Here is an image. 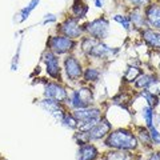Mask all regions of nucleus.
<instances>
[{
	"label": "nucleus",
	"mask_w": 160,
	"mask_h": 160,
	"mask_svg": "<svg viewBox=\"0 0 160 160\" xmlns=\"http://www.w3.org/2000/svg\"><path fill=\"white\" fill-rule=\"evenodd\" d=\"M106 144L108 147H112L116 149H132L136 147L138 142H136V138L131 132L118 129V131H115L109 135Z\"/></svg>",
	"instance_id": "obj_1"
},
{
	"label": "nucleus",
	"mask_w": 160,
	"mask_h": 160,
	"mask_svg": "<svg viewBox=\"0 0 160 160\" xmlns=\"http://www.w3.org/2000/svg\"><path fill=\"white\" fill-rule=\"evenodd\" d=\"M49 48L52 49L55 53H66L69 49H72V47L75 46V43L72 42L69 38H64V36H55L49 39Z\"/></svg>",
	"instance_id": "obj_2"
},
{
	"label": "nucleus",
	"mask_w": 160,
	"mask_h": 160,
	"mask_svg": "<svg viewBox=\"0 0 160 160\" xmlns=\"http://www.w3.org/2000/svg\"><path fill=\"white\" fill-rule=\"evenodd\" d=\"M86 29L95 39H103L108 33V22L106 19H96L92 23L87 24Z\"/></svg>",
	"instance_id": "obj_3"
},
{
	"label": "nucleus",
	"mask_w": 160,
	"mask_h": 160,
	"mask_svg": "<svg viewBox=\"0 0 160 160\" xmlns=\"http://www.w3.org/2000/svg\"><path fill=\"white\" fill-rule=\"evenodd\" d=\"M92 99V93L87 88H82L79 91H75L71 96V104L75 108H87L89 102Z\"/></svg>",
	"instance_id": "obj_4"
},
{
	"label": "nucleus",
	"mask_w": 160,
	"mask_h": 160,
	"mask_svg": "<svg viewBox=\"0 0 160 160\" xmlns=\"http://www.w3.org/2000/svg\"><path fill=\"white\" fill-rule=\"evenodd\" d=\"M109 129H111V126H109V123L107 122V120H100V122L96 123V126L92 127L88 132H86L87 139H89V140L91 139L92 140L93 139H100V138L106 136Z\"/></svg>",
	"instance_id": "obj_5"
},
{
	"label": "nucleus",
	"mask_w": 160,
	"mask_h": 160,
	"mask_svg": "<svg viewBox=\"0 0 160 160\" xmlns=\"http://www.w3.org/2000/svg\"><path fill=\"white\" fill-rule=\"evenodd\" d=\"M46 96L47 99H51L53 102L60 103V102H64L67 99V92L64 91L63 87H60L59 84H48L46 87Z\"/></svg>",
	"instance_id": "obj_6"
},
{
	"label": "nucleus",
	"mask_w": 160,
	"mask_h": 160,
	"mask_svg": "<svg viewBox=\"0 0 160 160\" xmlns=\"http://www.w3.org/2000/svg\"><path fill=\"white\" fill-rule=\"evenodd\" d=\"M44 60L47 64V72L49 76H52L55 79H58L60 76V71H59V62L56 56L52 52H47L44 53Z\"/></svg>",
	"instance_id": "obj_7"
},
{
	"label": "nucleus",
	"mask_w": 160,
	"mask_h": 160,
	"mask_svg": "<svg viewBox=\"0 0 160 160\" xmlns=\"http://www.w3.org/2000/svg\"><path fill=\"white\" fill-rule=\"evenodd\" d=\"M64 66H66L68 78H71L72 80H78L80 78V75H82V67H80L79 62L75 58H67Z\"/></svg>",
	"instance_id": "obj_8"
},
{
	"label": "nucleus",
	"mask_w": 160,
	"mask_h": 160,
	"mask_svg": "<svg viewBox=\"0 0 160 160\" xmlns=\"http://www.w3.org/2000/svg\"><path fill=\"white\" fill-rule=\"evenodd\" d=\"M60 31L66 35L67 38H78V36H80V33H82V28L79 27V24L75 19H68L62 26Z\"/></svg>",
	"instance_id": "obj_9"
},
{
	"label": "nucleus",
	"mask_w": 160,
	"mask_h": 160,
	"mask_svg": "<svg viewBox=\"0 0 160 160\" xmlns=\"http://www.w3.org/2000/svg\"><path fill=\"white\" fill-rule=\"evenodd\" d=\"M146 18L151 27L160 28V6H158V4L149 6L146 11Z\"/></svg>",
	"instance_id": "obj_10"
},
{
	"label": "nucleus",
	"mask_w": 160,
	"mask_h": 160,
	"mask_svg": "<svg viewBox=\"0 0 160 160\" xmlns=\"http://www.w3.org/2000/svg\"><path fill=\"white\" fill-rule=\"evenodd\" d=\"M43 107L46 108L51 115H53L56 119L63 120V118H64L63 111L60 109L59 104L56 102H53V100H51V99H46V100H43Z\"/></svg>",
	"instance_id": "obj_11"
},
{
	"label": "nucleus",
	"mask_w": 160,
	"mask_h": 160,
	"mask_svg": "<svg viewBox=\"0 0 160 160\" xmlns=\"http://www.w3.org/2000/svg\"><path fill=\"white\" fill-rule=\"evenodd\" d=\"M98 151L91 144H83L79 151V160H93L96 158Z\"/></svg>",
	"instance_id": "obj_12"
},
{
	"label": "nucleus",
	"mask_w": 160,
	"mask_h": 160,
	"mask_svg": "<svg viewBox=\"0 0 160 160\" xmlns=\"http://www.w3.org/2000/svg\"><path fill=\"white\" fill-rule=\"evenodd\" d=\"M143 38L146 39V42L148 44H151L155 48H160V32H155L151 29H147V31L143 32Z\"/></svg>",
	"instance_id": "obj_13"
},
{
	"label": "nucleus",
	"mask_w": 160,
	"mask_h": 160,
	"mask_svg": "<svg viewBox=\"0 0 160 160\" xmlns=\"http://www.w3.org/2000/svg\"><path fill=\"white\" fill-rule=\"evenodd\" d=\"M111 52H112V49L109 47L104 46V44H96L89 53H91L92 56H96V58H103V56H106V55L111 53Z\"/></svg>",
	"instance_id": "obj_14"
},
{
	"label": "nucleus",
	"mask_w": 160,
	"mask_h": 160,
	"mask_svg": "<svg viewBox=\"0 0 160 160\" xmlns=\"http://www.w3.org/2000/svg\"><path fill=\"white\" fill-rule=\"evenodd\" d=\"M39 2H40V0H32V2L29 3L26 8H23V9H22V12H20V16H22V18H20V22H23V20H26V19L28 18V15L31 13V11H32L35 7L38 6Z\"/></svg>",
	"instance_id": "obj_15"
},
{
	"label": "nucleus",
	"mask_w": 160,
	"mask_h": 160,
	"mask_svg": "<svg viewBox=\"0 0 160 160\" xmlns=\"http://www.w3.org/2000/svg\"><path fill=\"white\" fill-rule=\"evenodd\" d=\"M107 160H131V156L128 153L123 152V149H120L119 152H111L107 155Z\"/></svg>",
	"instance_id": "obj_16"
},
{
	"label": "nucleus",
	"mask_w": 160,
	"mask_h": 160,
	"mask_svg": "<svg viewBox=\"0 0 160 160\" xmlns=\"http://www.w3.org/2000/svg\"><path fill=\"white\" fill-rule=\"evenodd\" d=\"M87 9H88L87 6H84V4H82V3L79 4V0H76V2H75L73 12H75V15H76L78 18H84V16H86Z\"/></svg>",
	"instance_id": "obj_17"
},
{
	"label": "nucleus",
	"mask_w": 160,
	"mask_h": 160,
	"mask_svg": "<svg viewBox=\"0 0 160 160\" xmlns=\"http://www.w3.org/2000/svg\"><path fill=\"white\" fill-rule=\"evenodd\" d=\"M155 80L153 76H149V75H144V76H140L138 79V82H136V86L138 87H144V88H148V86L151 84L152 82Z\"/></svg>",
	"instance_id": "obj_18"
},
{
	"label": "nucleus",
	"mask_w": 160,
	"mask_h": 160,
	"mask_svg": "<svg viewBox=\"0 0 160 160\" xmlns=\"http://www.w3.org/2000/svg\"><path fill=\"white\" fill-rule=\"evenodd\" d=\"M62 122L66 124L67 127H69V128H76L78 127V120L75 119V116H69V115H66V116L63 118Z\"/></svg>",
	"instance_id": "obj_19"
},
{
	"label": "nucleus",
	"mask_w": 160,
	"mask_h": 160,
	"mask_svg": "<svg viewBox=\"0 0 160 160\" xmlns=\"http://www.w3.org/2000/svg\"><path fill=\"white\" fill-rule=\"evenodd\" d=\"M143 116L146 119V123L148 127H152V108L151 107H146L143 109Z\"/></svg>",
	"instance_id": "obj_20"
},
{
	"label": "nucleus",
	"mask_w": 160,
	"mask_h": 160,
	"mask_svg": "<svg viewBox=\"0 0 160 160\" xmlns=\"http://www.w3.org/2000/svg\"><path fill=\"white\" fill-rule=\"evenodd\" d=\"M139 73H140V71H139L138 68H132V67H131V68H128V71H127L126 75H124V78H126L127 82H132V80L136 78Z\"/></svg>",
	"instance_id": "obj_21"
},
{
	"label": "nucleus",
	"mask_w": 160,
	"mask_h": 160,
	"mask_svg": "<svg viewBox=\"0 0 160 160\" xmlns=\"http://www.w3.org/2000/svg\"><path fill=\"white\" fill-rule=\"evenodd\" d=\"M84 78H86V80H98L99 78V72L96 71V69H93V68H89L86 71V73H84Z\"/></svg>",
	"instance_id": "obj_22"
},
{
	"label": "nucleus",
	"mask_w": 160,
	"mask_h": 160,
	"mask_svg": "<svg viewBox=\"0 0 160 160\" xmlns=\"http://www.w3.org/2000/svg\"><path fill=\"white\" fill-rule=\"evenodd\" d=\"M131 20L135 24H138V26H143V24H144V16H142V13H140L139 11H135L132 13Z\"/></svg>",
	"instance_id": "obj_23"
},
{
	"label": "nucleus",
	"mask_w": 160,
	"mask_h": 160,
	"mask_svg": "<svg viewBox=\"0 0 160 160\" xmlns=\"http://www.w3.org/2000/svg\"><path fill=\"white\" fill-rule=\"evenodd\" d=\"M96 46V43H95V40L93 39H86L83 42V49L86 52H91L92 51V48Z\"/></svg>",
	"instance_id": "obj_24"
},
{
	"label": "nucleus",
	"mask_w": 160,
	"mask_h": 160,
	"mask_svg": "<svg viewBox=\"0 0 160 160\" xmlns=\"http://www.w3.org/2000/svg\"><path fill=\"white\" fill-rule=\"evenodd\" d=\"M148 91L151 93H153V95L155 93H160V82H159V80L155 79L153 82L149 84V86H148Z\"/></svg>",
	"instance_id": "obj_25"
},
{
	"label": "nucleus",
	"mask_w": 160,
	"mask_h": 160,
	"mask_svg": "<svg viewBox=\"0 0 160 160\" xmlns=\"http://www.w3.org/2000/svg\"><path fill=\"white\" fill-rule=\"evenodd\" d=\"M113 19L116 20V22H119L120 24H123L124 28H126V29H128V28H129V20H128L126 16H122V15H116V16H115Z\"/></svg>",
	"instance_id": "obj_26"
},
{
	"label": "nucleus",
	"mask_w": 160,
	"mask_h": 160,
	"mask_svg": "<svg viewBox=\"0 0 160 160\" xmlns=\"http://www.w3.org/2000/svg\"><path fill=\"white\" fill-rule=\"evenodd\" d=\"M149 128H151V133H149L151 140H152V142H155L156 144H160V133L156 131V128H153V127H149Z\"/></svg>",
	"instance_id": "obj_27"
},
{
	"label": "nucleus",
	"mask_w": 160,
	"mask_h": 160,
	"mask_svg": "<svg viewBox=\"0 0 160 160\" xmlns=\"http://www.w3.org/2000/svg\"><path fill=\"white\" fill-rule=\"evenodd\" d=\"M133 6H136V7H142L144 6V4H147L148 3V0H129Z\"/></svg>",
	"instance_id": "obj_28"
},
{
	"label": "nucleus",
	"mask_w": 160,
	"mask_h": 160,
	"mask_svg": "<svg viewBox=\"0 0 160 160\" xmlns=\"http://www.w3.org/2000/svg\"><path fill=\"white\" fill-rule=\"evenodd\" d=\"M149 160H160V155H152Z\"/></svg>",
	"instance_id": "obj_29"
},
{
	"label": "nucleus",
	"mask_w": 160,
	"mask_h": 160,
	"mask_svg": "<svg viewBox=\"0 0 160 160\" xmlns=\"http://www.w3.org/2000/svg\"><path fill=\"white\" fill-rule=\"evenodd\" d=\"M96 7H103V0H96Z\"/></svg>",
	"instance_id": "obj_30"
}]
</instances>
